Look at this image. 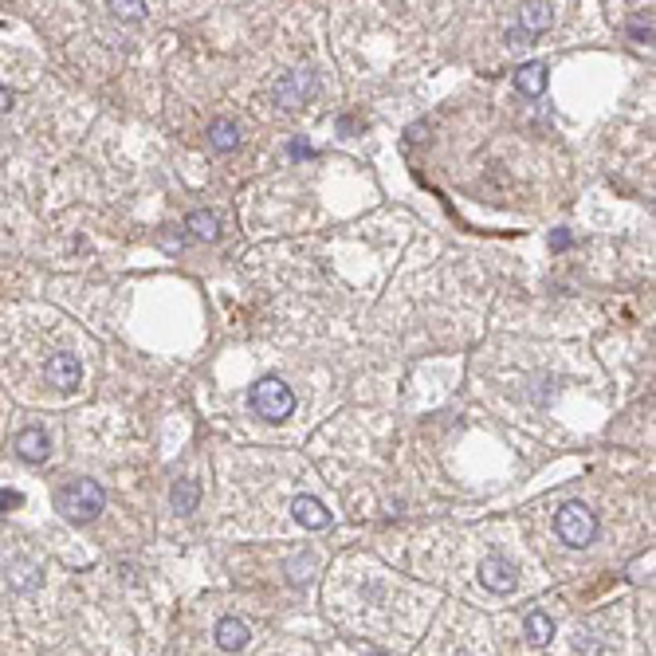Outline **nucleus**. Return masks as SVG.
Segmentation results:
<instances>
[{
    "label": "nucleus",
    "mask_w": 656,
    "mask_h": 656,
    "mask_svg": "<svg viewBox=\"0 0 656 656\" xmlns=\"http://www.w3.org/2000/svg\"><path fill=\"white\" fill-rule=\"evenodd\" d=\"M13 107H16V90L13 87H0V118L13 115Z\"/></svg>",
    "instance_id": "19"
},
{
    "label": "nucleus",
    "mask_w": 656,
    "mask_h": 656,
    "mask_svg": "<svg viewBox=\"0 0 656 656\" xmlns=\"http://www.w3.org/2000/svg\"><path fill=\"white\" fill-rule=\"evenodd\" d=\"M185 229L193 232L197 240H217V236H220V217H217V212H209V209H197V212H189Z\"/></svg>",
    "instance_id": "14"
},
{
    "label": "nucleus",
    "mask_w": 656,
    "mask_h": 656,
    "mask_svg": "<svg viewBox=\"0 0 656 656\" xmlns=\"http://www.w3.org/2000/svg\"><path fill=\"white\" fill-rule=\"evenodd\" d=\"M480 582L488 586L492 594H515L519 574H515L511 562H503V558H483L480 562Z\"/></svg>",
    "instance_id": "5"
},
{
    "label": "nucleus",
    "mask_w": 656,
    "mask_h": 656,
    "mask_svg": "<svg viewBox=\"0 0 656 656\" xmlns=\"http://www.w3.org/2000/svg\"><path fill=\"white\" fill-rule=\"evenodd\" d=\"M554 530H558V539L567 542V547H590L597 539V515L590 511L586 503H562L558 507V519H554Z\"/></svg>",
    "instance_id": "2"
},
{
    "label": "nucleus",
    "mask_w": 656,
    "mask_h": 656,
    "mask_svg": "<svg viewBox=\"0 0 656 656\" xmlns=\"http://www.w3.org/2000/svg\"><path fill=\"white\" fill-rule=\"evenodd\" d=\"M115 8V16H122V20H138V16H145V5L142 0H122V5H110Z\"/></svg>",
    "instance_id": "18"
},
{
    "label": "nucleus",
    "mask_w": 656,
    "mask_h": 656,
    "mask_svg": "<svg viewBox=\"0 0 656 656\" xmlns=\"http://www.w3.org/2000/svg\"><path fill=\"white\" fill-rule=\"evenodd\" d=\"M209 145H212V150H220V154L236 150V145H240V127H236L232 118H217L209 127Z\"/></svg>",
    "instance_id": "12"
},
{
    "label": "nucleus",
    "mask_w": 656,
    "mask_h": 656,
    "mask_svg": "<svg viewBox=\"0 0 656 656\" xmlns=\"http://www.w3.org/2000/svg\"><path fill=\"white\" fill-rule=\"evenodd\" d=\"M314 71H287V75H279L276 83H271V98H276L279 107H299V103H307V98L314 95Z\"/></svg>",
    "instance_id": "4"
},
{
    "label": "nucleus",
    "mask_w": 656,
    "mask_h": 656,
    "mask_svg": "<svg viewBox=\"0 0 656 656\" xmlns=\"http://www.w3.org/2000/svg\"><path fill=\"white\" fill-rule=\"evenodd\" d=\"M248 637H252V633H248V625L240 617H224V621H217V644L224 652H240L244 644H248Z\"/></svg>",
    "instance_id": "10"
},
{
    "label": "nucleus",
    "mask_w": 656,
    "mask_h": 656,
    "mask_svg": "<svg viewBox=\"0 0 656 656\" xmlns=\"http://www.w3.org/2000/svg\"><path fill=\"white\" fill-rule=\"evenodd\" d=\"M311 570H314V558H311V554H303V558H291V582H295V586L311 582Z\"/></svg>",
    "instance_id": "17"
},
{
    "label": "nucleus",
    "mask_w": 656,
    "mask_h": 656,
    "mask_svg": "<svg viewBox=\"0 0 656 656\" xmlns=\"http://www.w3.org/2000/svg\"><path fill=\"white\" fill-rule=\"evenodd\" d=\"M252 409L264 417V421H284L295 409V393H291L279 378H264L252 386Z\"/></svg>",
    "instance_id": "3"
},
{
    "label": "nucleus",
    "mask_w": 656,
    "mask_h": 656,
    "mask_svg": "<svg viewBox=\"0 0 656 656\" xmlns=\"http://www.w3.org/2000/svg\"><path fill=\"white\" fill-rule=\"evenodd\" d=\"M523 637L535 644V649H542V644H550L554 641V621L542 614V609H530L527 614V621H523Z\"/></svg>",
    "instance_id": "11"
},
{
    "label": "nucleus",
    "mask_w": 656,
    "mask_h": 656,
    "mask_svg": "<svg viewBox=\"0 0 656 656\" xmlns=\"http://www.w3.org/2000/svg\"><path fill=\"white\" fill-rule=\"evenodd\" d=\"M523 32H542L554 24V5L550 0H535V5H523Z\"/></svg>",
    "instance_id": "15"
},
{
    "label": "nucleus",
    "mask_w": 656,
    "mask_h": 656,
    "mask_svg": "<svg viewBox=\"0 0 656 656\" xmlns=\"http://www.w3.org/2000/svg\"><path fill=\"white\" fill-rule=\"evenodd\" d=\"M197 500H201V483H197V480H177L173 492H169V503H173L177 515L197 511Z\"/></svg>",
    "instance_id": "13"
},
{
    "label": "nucleus",
    "mask_w": 656,
    "mask_h": 656,
    "mask_svg": "<svg viewBox=\"0 0 656 656\" xmlns=\"http://www.w3.org/2000/svg\"><path fill=\"white\" fill-rule=\"evenodd\" d=\"M13 448H16L20 460L43 464V460H48V452H52V440H48V433H43V428L32 425V428H20L16 440H13Z\"/></svg>",
    "instance_id": "7"
},
{
    "label": "nucleus",
    "mask_w": 656,
    "mask_h": 656,
    "mask_svg": "<svg viewBox=\"0 0 656 656\" xmlns=\"http://www.w3.org/2000/svg\"><path fill=\"white\" fill-rule=\"evenodd\" d=\"M48 386H55V389H63V393H71L79 381H83V366H79V358L75 354H52V361H48Z\"/></svg>",
    "instance_id": "6"
},
{
    "label": "nucleus",
    "mask_w": 656,
    "mask_h": 656,
    "mask_svg": "<svg viewBox=\"0 0 656 656\" xmlns=\"http://www.w3.org/2000/svg\"><path fill=\"white\" fill-rule=\"evenodd\" d=\"M291 511H295V519L307 530H326V527H331V511H326L314 495H299V500L291 503Z\"/></svg>",
    "instance_id": "8"
},
{
    "label": "nucleus",
    "mask_w": 656,
    "mask_h": 656,
    "mask_svg": "<svg viewBox=\"0 0 656 656\" xmlns=\"http://www.w3.org/2000/svg\"><path fill=\"white\" fill-rule=\"evenodd\" d=\"M103 507H107V492L95 480H67L55 492V511L71 519V523H90V519H98Z\"/></svg>",
    "instance_id": "1"
},
{
    "label": "nucleus",
    "mask_w": 656,
    "mask_h": 656,
    "mask_svg": "<svg viewBox=\"0 0 656 656\" xmlns=\"http://www.w3.org/2000/svg\"><path fill=\"white\" fill-rule=\"evenodd\" d=\"M8 507H20V495L16 492H0V511H8Z\"/></svg>",
    "instance_id": "20"
},
{
    "label": "nucleus",
    "mask_w": 656,
    "mask_h": 656,
    "mask_svg": "<svg viewBox=\"0 0 656 656\" xmlns=\"http://www.w3.org/2000/svg\"><path fill=\"white\" fill-rule=\"evenodd\" d=\"M43 578H40V567H32V562H13V567H8V586H13V590H20V594H28V590H36Z\"/></svg>",
    "instance_id": "16"
},
{
    "label": "nucleus",
    "mask_w": 656,
    "mask_h": 656,
    "mask_svg": "<svg viewBox=\"0 0 656 656\" xmlns=\"http://www.w3.org/2000/svg\"><path fill=\"white\" fill-rule=\"evenodd\" d=\"M547 79H550L547 63H539V60H535V63H523V67L515 71V87L523 90L527 98H539L542 90H547Z\"/></svg>",
    "instance_id": "9"
}]
</instances>
